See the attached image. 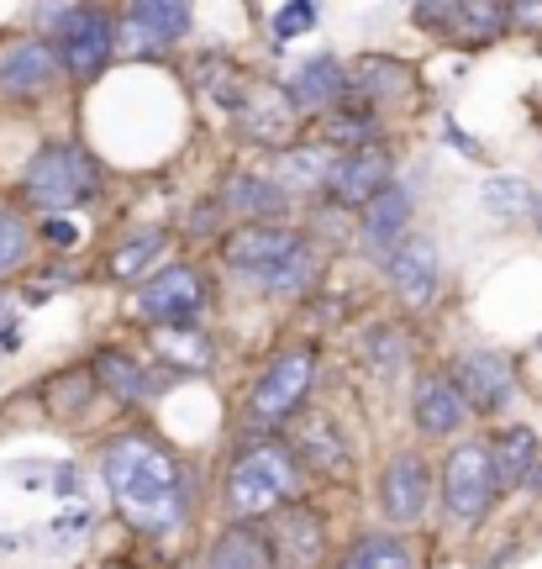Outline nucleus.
I'll return each mask as SVG.
<instances>
[{"mask_svg":"<svg viewBox=\"0 0 542 569\" xmlns=\"http://www.w3.org/2000/svg\"><path fill=\"white\" fill-rule=\"evenodd\" d=\"M101 475L117 511L132 528L153 532H174L190 511V486H184V465L148 432H121L101 448Z\"/></svg>","mask_w":542,"mask_h":569,"instance_id":"1","label":"nucleus"},{"mask_svg":"<svg viewBox=\"0 0 542 569\" xmlns=\"http://www.w3.org/2000/svg\"><path fill=\"white\" fill-rule=\"evenodd\" d=\"M295 490H301V465H295V453L284 443H259V448H242L232 469H227V480H221V501L232 511V522H259L269 511H284L295 501Z\"/></svg>","mask_w":542,"mask_h":569,"instance_id":"2","label":"nucleus"},{"mask_svg":"<svg viewBox=\"0 0 542 569\" xmlns=\"http://www.w3.org/2000/svg\"><path fill=\"white\" fill-rule=\"evenodd\" d=\"M227 264L259 280L263 290H301L311 284V243L284 222H242L227 232Z\"/></svg>","mask_w":542,"mask_h":569,"instance_id":"3","label":"nucleus"},{"mask_svg":"<svg viewBox=\"0 0 542 569\" xmlns=\"http://www.w3.org/2000/svg\"><path fill=\"white\" fill-rule=\"evenodd\" d=\"M21 190L27 201L48 211V217H63L74 206H90L101 196V163L84 153L80 142H48L32 153L27 174H21Z\"/></svg>","mask_w":542,"mask_h":569,"instance_id":"4","label":"nucleus"},{"mask_svg":"<svg viewBox=\"0 0 542 569\" xmlns=\"http://www.w3.org/2000/svg\"><path fill=\"white\" fill-rule=\"evenodd\" d=\"M311 380H317V348H284V353H274L269 369L259 375L253 396H248V422L253 427L290 422L301 411Z\"/></svg>","mask_w":542,"mask_h":569,"instance_id":"5","label":"nucleus"},{"mask_svg":"<svg viewBox=\"0 0 542 569\" xmlns=\"http://www.w3.org/2000/svg\"><path fill=\"white\" fill-rule=\"evenodd\" d=\"M53 53H59V69H69L74 80H96L117 53V27L106 11H63Z\"/></svg>","mask_w":542,"mask_h":569,"instance_id":"6","label":"nucleus"},{"mask_svg":"<svg viewBox=\"0 0 542 569\" xmlns=\"http://www.w3.org/2000/svg\"><path fill=\"white\" fill-rule=\"evenodd\" d=\"M138 306H142V317L159 322L163 332H169V327H195L201 322V311H205V274L201 269H190V264L159 269L153 280L142 284Z\"/></svg>","mask_w":542,"mask_h":569,"instance_id":"7","label":"nucleus"},{"mask_svg":"<svg viewBox=\"0 0 542 569\" xmlns=\"http://www.w3.org/2000/svg\"><path fill=\"white\" fill-rule=\"evenodd\" d=\"M495 501V480H490V453L484 443L453 448V459L442 465V511L453 522H480Z\"/></svg>","mask_w":542,"mask_h":569,"instance_id":"8","label":"nucleus"},{"mask_svg":"<svg viewBox=\"0 0 542 569\" xmlns=\"http://www.w3.org/2000/svg\"><path fill=\"white\" fill-rule=\"evenodd\" d=\"M453 386H459L463 407L469 411H501L511 401V359L495 353V348H474V353H463L459 369H453Z\"/></svg>","mask_w":542,"mask_h":569,"instance_id":"9","label":"nucleus"},{"mask_svg":"<svg viewBox=\"0 0 542 569\" xmlns=\"http://www.w3.org/2000/svg\"><path fill=\"white\" fill-rule=\"evenodd\" d=\"M426 501H432V469H426L422 453H395L390 469L380 480V507L390 522H422L426 517Z\"/></svg>","mask_w":542,"mask_h":569,"instance_id":"10","label":"nucleus"},{"mask_svg":"<svg viewBox=\"0 0 542 569\" xmlns=\"http://www.w3.org/2000/svg\"><path fill=\"white\" fill-rule=\"evenodd\" d=\"M184 32H190V6L184 0H138L127 11V21H121V38H127V48H138V53H163Z\"/></svg>","mask_w":542,"mask_h":569,"instance_id":"11","label":"nucleus"},{"mask_svg":"<svg viewBox=\"0 0 542 569\" xmlns=\"http://www.w3.org/2000/svg\"><path fill=\"white\" fill-rule=\"evenodd\" d=\"M390 169H395V163H390V153L374 142V148H359V153H342V159H332L327 190H332V201H342V206H369L384 184H390Z\"/></svg>","mask_w":542,"mask_h":569,"instance_id":"12","label":"nucleus"},{"mask_svg":"<svg viewBox=\"0 0 542 569\" xmlns=\"http://www.w3.org/2000/svg\"><path fill=\"white\" fill-rule=\"evenodd\" d=\"M269 543H274V559H280L284 569H317L327 559V522L311 507L290 501V507L280 511V528H274Z\"/></svg>","mask_w":542,"mask_h":569,"instance_id":"13","label":"nucleus"},{"mask_svg":"<svg viewBox=\"0 0 542 569\" xmlns=\"http://www.w3.org/2000/svg\"><path fill=\"white\" fill-rule=\"evenodd\" d=\"M384 269H390V284H395L401 301H432V290H438V248H432V238H401L384 253Z\"/></svg>","mask_w":542,"mask_h":569,"instance_id":"14","label":"nucleus"},{"mask_svg":"<svg viewBox=\"0 0 542 569\" xmlns=\"http://www.w3.org/2000/svg\"><path fill=\"white\" fill-rule=\"evenodd\" d=\"M53 80H59L53 42H17L0 53V96H42Z\"/></svg>","mask_w":542,"mask_h":569,"instance_id":"15","label":"nucleus"},{"mask_svg":"<svg viewBox=\"0 0 542 569\" xmlns=\"http://www.w3.org/2000/svg\"><path fill=\"white\" fill-rule=\"evenodd\" d=\"M405 227H411V190H401V184H384L380 196L363 206V217H359L363 253H390V248L405 238Z\"/></svg>","mask_w":542,"mask_h":569,"instance_id":"16","label":"nucleus"},{"mask_svg":"<svg viewBox=\"0 0 542 569\" xmlns=\"http://www.w3.org/2000/svg\"><path fill=\"white\" fill-rule=\"evenodd\" d=\"M484 453H490V480H495V490H516L532 480V469H538V459H542V443L532 427H501V432L484 443Z\"/></svg>","mask_w":542,"mask_h":569,"instance_id":"17","label":"nucleus"},{"mask_svg":"<svg viewBox=\"0 0 542 569\" xmlns=\"http://www.w3.org/2000/svg\"><path fill=\"white\" fill-rule=\"evenodd\" d=\"M348 96V69L338 59H311L295 69V80H284V101L295 111H322L327 101H342Z\"/></svg>","mask_w":542,"mask_h":569,"instance_id":"18","label":"nucleus"},{"mask_svg":"<svg viewBox=\"0 0 542 569\" xmlns=\"http://www.w3.org/2000/svg\"><path fill=\"white\" fill-rule=\"evenodd\" d=\"M201 569H280V559H274V543H269L259 528L232 522V528H227L217 543L205 549V565Z\"/></svg>","mask_w":542,"mask_h":569,"instance_id":"19","label":"nucleus"},{"mask_svg":"<svg viewBox=\"0 0 542 569\" xmlns=\"http://www.w3.org/2000/svg\"><path fill=\"white\" fill-rule=\"evenodd\" d=\"M284 196L274 180H259V174H227L221 180V196L217 206L221 211H238V217H253V222H274V217H284Z\"/></svg>","mask_w":542,"mask_h":569,"instance_id":"20","label":"nucleus"},{"mask_svg":"<svg viewBox=\"0 0 542 569\" xmlns=\"http://www.w3.org/2000/svg\"><path fill=\"white\" fill-rule=\"evenodd\" d=\"M463 422H469V407H463V396L453 380L432 375V380L416 386V427H422L426 438H448V432H459Z\"/></svg>","mask_w":542,"mask_h":569,"instance_id":"21","label":"nucleus"},{"mask_svg":"<svg viewBox=\"0 0 542 569\" xmlns=\"http://www.w3.org/2000/svg\"><path fill=\"white\" fill-rule=\"evenodd\" d=\"M422 21H442L448 38L459 32V42H495L505 32L511 11L505 6H422Z\"/></svg>","mask_w":542,"mask_h":569,"instance_id":"22","label":"nucleus"},{"mask_svg":"<svg viewBox=\"0 0 542 569\" xmlns=\"http://www.w3.org/2000/svg\"><path fill=\"white\" fill-rule=\"evenodd\" d=\"M295 127V106L284 101V90H253L242 106V132L253 142H280Z\"/></svg>","mask_w":542,"mask_h":569,"instance_id":"23","label":"nucleus"},{"mask_svg":"<svg viewBox=\"0 0 542 569\" xmlns=\"http://www.w3.org/2000/svg\"><path fill=\"white\" fill-rule=\"evenodd\" d=\"M338 569H422V565H416V549H411L405 538H395V532H369V538H359L353 549L342 553Z\"/></svg>","mask_w":542,"mask_h":569,"instance_id":"24","label":"nucleus"},{"mask_svg":"<svg viewBox=\"0 0 542 569\" xmlns=\"http://www.w3.org/2000/svg\"><path fill=\"white\" fill-rule=\"evenodd\" d=\"M327 174H332V153H327V148H284L280 169H274V184H280L284 196H290V190L305 196V190H322Z\"/></svg>","mask_w":542,"mask_h":569,"instance_id":"25","label":"nucleus"},{"mask_svg":"<svg viewBox=\"0 0 542 569\" xmlns=\"http://www.w3.org/2000/svg\"><path fill=\"white\" fill-rule=\"evenodd\" d=\"M201 90L221 106V111H242L248 96H253V80H248V69H238L232 59L211 53V59H201Z\"/></svg>","mask_w":542,"mask_h":569,"instance_id":"26","label":"nucleus"},{"mask_svg":"<svg viewBox=\"0 0 542 569\" xmlns=\"http://www.w3.org/2000/svg\"><path fill=\"white\" fill-rule=\"evenodd\" d=\"M96 380H101L117 401H142L148 390H153V380L138 369V359L132 353H121V348H106V353H96V369H90Z\"/></svg>","mask_w":542,"mask_h":569,"instance_id":"27","label":"nucleus"},{"mask_svg":"<svg viewBox=\"0 0 542 569\" xmlns=\"http://www.w3.org/2000/svg\"><path fill=\"white\" fill-rule=\"evenodd\" d=\"M374 138H380V111H374L369 101L342 106V111L327 117V142H332V148L359 153V148H374Z\"/></svg>","mask_w":542,"mask_h":569,"instance_id":"28","label":"nucleus"},{"mask_svg":"<svg viewBox=\"0 0 542 569\" xmlns=\"http://www.w3.org/2000/svg\"><path fill=\"white\" fill-rule=\"evenodd\" d=\"M163 248H169V232H159V227H138V232L111 253V274H117V280H138L148 264H159Z\"/></svg>","mask_w":542,"mask_h":569,"instance_id":"29","label":"nucleus"},{"mask_svg":"<svg viewBox=\"0 0 542 569\" xmlns=\"http://www.w3.org/2000/svg\"><path fill=\"white\" fill-rule=\"evenodd\" d=\"M405 63L395 59H363L359 69H348V96L359 90V96H369V106H374V96H401L405 90Z\"/></svg>","mask_w":542,"mask_h":569,"instance_id":"30","label":"nucleus"},{"mask_svg":"<svg viewBox=\"0 0 542 569\" xmlns=\"http://www.w3.org/2000/svg\"><path fill=\"white\" fill-rule=\"evenodd\" d=\"M290 453H295V465H301V453H317V459H311V465H342V453H348V448H342V438H338V427L327 422V417H305L301 427H295V448H290Z\"/></svg>","mask_w":542,"mask_h":569,"instance_id":"31","label":"nucleus"},{"mask_svg":"<svg viewBox=\"0 0 542 569\" xmlns=\"http://www.w3.org/2000/svg\"><path fill=\"white\" fill-rule=\"evenodd\" d=\"M159 353L163 359H180L174 365V375H195V369L211 365V343H205V332H195V327H169V332H159Z\"/></svg>","mask_w":542,"mask_h":569,"instance_id":"32","label":"nucleus"},{"mask_svg":"<svg viewBox=\"0 0 542 569\" xmlns=\"http://www.w3.org/2000/svg\"><path fill=\"white\" fill-rule=\"evenodd\" d=\"M480 201L490 217H522V211H532V184L511 180V174H495V180H484Z\"/></svg>","mask_w":542,"mask_h":569,"instance_id":"33","label":"nucleus"},{"mask_svg":"<svg viewBox=\"0 0 542 569\" xmlns=\"http://www.w3.org/2000/svg\"><path fill=\"white\" fill-rule=\"evenodd\" d=\"M27 253H32V227L21 222L17 211L0 206V280H6L11 269L27 264Z\"/></svg>","mask_w":542,"mask_h":569,"instance_id":"34","label":"nucleus"},{"mask_svg":"<svg viewBox=\"0 0 542 569\" xmlns=\"http://www.w3.org/2000/svg\"><path fill=\"white\" fill-rule=\"evenodd\" d=\"M311 27H317V6H305V0L274 11V32H280V38H295V32H311Z\"/></svg>","mask_w":542,"mask_h":569,"instance_id":"35","label":"nucleus"},{"mask_svg":"<svg viewBox=\"0 0 542 569\" xmlns=\"http://www.w3.org/2000/svg\"><path fill=\"white\" fill-rule=\"evenodd\" d=\"M42 238H48V243H74V238H80V227H69V222H59V217H48Z\"/></svg>","mask_w":542,"mask_h":569,"instance_id":"36","label":"nucleus"},{"mask_svg":"<svg viewBox=\"0 0 542 569\" xmlns=\"http://www.w3.org/2000/svg\"><path fill=\"white\" fill-rule=\"evenodd\" d=\"M217 217H221V206L205 201V211H190V232H217Z\"/></svg>","mask_w":542,"mask_h":569,"instance_id":"37","label":"nucleus"},{"mask_svg":"<svg viewBox=\"0 0 542 569\" xmlns=\"http://www.w3.org/2000/svg\"><path fill=\"white\" fill-rule=\"evenodd\" d=\"M532 211H538V227H542V196H538V201H532Z\"/></svg>","mask_w":542,"mask_h":569,"instance_id":"38","label":"nucleus"},{"mask_svg":"<svg viewBox=\"0 0 542 569\" xmlns=\"http://www.w3.org/2000/svg\"><path fill=\"white\" fill-rule=\"evenodd\" d=\"M111 569H142V565H111Z\"/></svg>","mask_w":542,"mask_h":569,"instance_id":"39","label":"nucleus"}]
</instances>
